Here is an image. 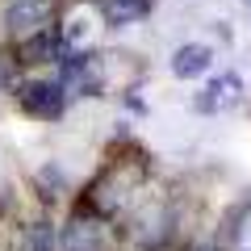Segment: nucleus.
Returning <instances> with one entry per match:
<instances>
[{
	"label": "nucleus",
	"instance_id": "f257e3e1",
	"mask_svg": "<svg viewBox=\"0 0 251 251\" xmlns=\"http://www.w3.org/2000/svg\"><path fill=\"white\" fill-rule=\"evenodd\" d=\"M63 105H67V92H63V84L38 80V84H25V88H21V109H25V113H34V117L54 122V117L63 113Z\"/></svg>",
	"mask_w": 251,
	"mask_h": 251
},
{
	"label": "nucleus",
	"instance_id": "f03ea898",
	"mask_svg": "<svg viewBox=\"0 0 251 251\" xmlns=\"http://www.w3.org/2000/svg\"><path fill=\"white\" fill-rule=\"evenodd\" d=\"M54 17V4L50 0H13L9 4V29L13 34H38V29H46Z\"/></svg>",
	"mask_w": 251,
	"mask_h": 251
},
{
	"label": "nucleus",
	"instance_id": "7ed1b4c3",
	"mask_svg": "<svg viewBox=\"0 0 251 251\" xmlns=\"http://www.w3.org/2000/svg\"><path fill=\"white\" fill-rule=\"evenodd\" d=\"M209 63H214V54H209V46H180L176 59H172V72L180 75V80H197L201 72H209Z\"/></svg>",
	"mask_w": 251,
	"mask_h": 251
},
{
	"label": "nucleus",
	"instance_id": "20e7f679",
	"mask_svg": "<svg viewBox=\"0 0 251 251\" xmlns=\"http://www.w3.org/2000/svg\"><path fill=\"white\" fill-rule=\"evenodd\" d=\"M59 46H63V38L54 29H38V34H29V42L17 54H21V63H50V59H59Z\"/></svg>",
	"mask_w": 251,
	"mask_h": 251
},
{
	"label": "nucleus",
	"instance_id": "39448f33",
	"mask_svg": "<svg viewBox=\"0 0 251 251\" xmlns=\"http://www.w3.org/2000/svg\"><path fill=\"white\" fill-rule=\"evenodd\" d=\"M63 251H100V226L84 222V218H75V222L63 226Z\"/></svg>",
	"mask_w": 251,
	"mask_h": 251
},
{
	"label": "nucleus",
	"instance_id": "423d86ee",
	"mask_svg": "<svg viewBox=\"0 0 251 251\" xmlns=\"http://www.w3.org/2000/svg\"><path fill=\"white\" fill-rule=\"evenodd\" d=\"M151 0H100V13H105L109 25H130V21L147 17Z\"/></svg>",
	"mask_w": 251,
	"mask_h": 251
},
{
	"label": "nucleus",
	"instance_id": "0eeeda50",
	"mask_svg": "<svg viewBox=\"0 0 251 251\" xmlns=\"http://www.w3.org/2000/svg\"><path fill=\"white\" fill-rule=\"evenodd\" d=\"M239 92H243V80L239 75H222V80H214L205 88V97H197V109H205V113H214L218 105H222V100H239Z\"/></svg>",
	"mask_w": 251,
	"mask_h": 251
},
{
	"label": "nucleus",
	"instance_id": "6e6552de",
	"mask_svg": "<svg viewBox=\"0 0 251 251\" xmlns=\"http://www.w3.org/2000/svg\"><path fill=\"white\" fill-rule=\"evenodd\" d=\"M25 251H54V230H50V222H34V226H29Z\"/></svg>",
	"mask_w": 251,
	"mask_h": 251
},
{
	"label": "nucleus",
	"instance_id": "1a4fd4ad",
	"mask_svg": "<svg viewBox=\"0 0 251 251\" xmlns=\"http://www.w3.org/2000/svg\"><path fill=\"white\" fill-rule=\"evenodd\" d=\"M13 75H17V59L0 54V88H4V84H13Z\"/></svg>",
	"mask_w": 251,
	"mask_h": 251
}]
</instances>
